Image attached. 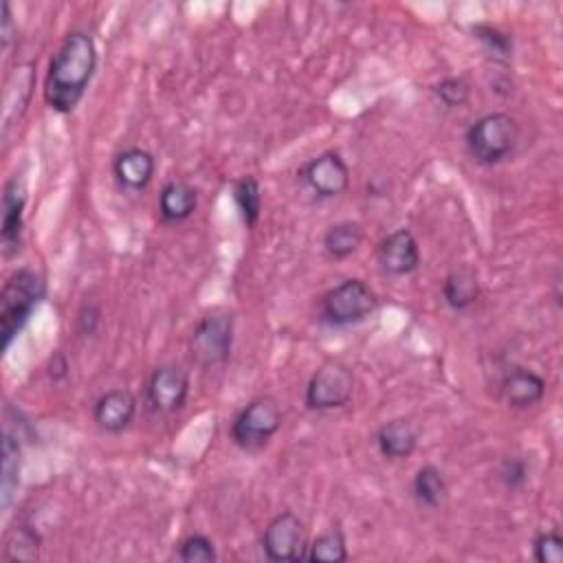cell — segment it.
Segmentation results:
<instances>
[{
  "label": "cell",
  "instance_id": "cell-7",
  "mask_svg": "<svg viewBox=\"0 0 563 563\" xmlns=\"http://www.w3.org/2000/svg\"><path fill=\"white\" fill-rule=\"evenodd\" d=\"M355 392V375L342 361H326L315 370L307 386V407L311 412H333L351 403Z\"/></svg>",
  "mask_w": 563,
  "mask_h": 563
},
{
  "label": "cell",
  "instance_id": "cell-22",
  "mask_svg": "<svg viewBox=\"0 0 563 563\" xmlns=\"http://www.w3.org/2000/svg\"><path fill=\"white\" fill-rule=\"evenodd\" d=\"M233 198L235 205L240 209L242 222L251 229L257 225L260 220V211H262V189L255 176H242L240 181H235L233 185Z\"/></svg>",
  "mask_w": 563,
  "mask_h": 563
},
{
  "label": "cell",
  "instance_id": "cell-10",
  "mask_svg": "<svg viewBox=\"0 0 563 563\" xmlns=\"http://www.w3.org/2000/svg\"><path fill=\"white\" fill-rule=\"evenodd\" d=\"M146 397L152 410L161 414H176L185 407L187 397H189V377L183 368L179 366H159L152 370L148 386H146Z\"/></svg>",
  "mask_w": 563,
  "mask_h": 563
},
{
  "label": "cell",
  "instance_id": "cell-15",
  "mask_svg": "<svg viewBox=\"0 0 563 563\" xmlns=\"http://www.w3.org/2000/svg\"><path fill=\"white\" fill-rule=\"evenodd\" d=\"M502 397L513 410H530L545 397V381L537 372L515 366L502 381Z\"/></svg>",
  "mask_w": 563,
  "mask_h": 563
},
{
  "label": "cell",
  "instance_id": "cell-17",
  "mask_svg": "<svg viewBox=\"0 0 563 563\" xmlns=\"http://www.w3.org/2000/svg\"><path fill=\"white\" fill-rule=\"evenodd\" d=\"M198 207V192L187 181H170L159 194V216L165 222H185Z\"/></svg>",
  "mask_w": 563,
  "mask_h": 563
},
{
  "label": "cell",
  "instance_id": "cell-9",
  "mask_svg": "<svg viewBox=\"0 0 563 563\" xmlns=\"http://www.w3.org/2000/svg\"><path fill=\"white\" fill-rule=\"evenodd\" d=\"M298 176L318 198L324 200L337 198L351 187V168L335 150L322 152L320 157L307 161L300 168Z\"/></svg>",
  "mask_w": 563,
  "mask_h": 563
},
{
  "label": "cell",
  "instance_id": "cell-2",
  "mask_svg": "<svg viewBox=\"0 0 563 563\" xmlns=\"http://www.w3.org/2000/svg\"><path fill=\"white\" fill-rule=\"evenodd\" d=\"M47 296L45 279L34 268H19L5 282L0 294V335H3V353L10 351L14 340L32 320L34 311Z\"/></svg>",
  "mask_w": 563,
  "mask_h": 563
},
{
  "label": "cell",
  "instance_id": "cell-6",
  "mask_svg": "<svg viewBox=\"0 0 563 563\" xmlns=\"http://www.w3.org/2000/svg\"><path fill=\"white\" fill-rule=\"evenodd\" d=\"M233 346V318L214 313L203 318L189 337V357L200 368H218L227 364Z\"/></svg>",
  "mask_w": 563,
  "mask_h": 563
},
{
  "label": "cell",
  "instance_id": "cell-21",
  "mask_svg": "<svg viewBox=\"0 0 563 563\" xmlns=\"http://www.w3.org/2000/svg\"><path fill=\"white\" fill-rule=\"evenodd\" d=\"M348 543L346 535L340 526L329 528L322 532L307 550V561H324V563H344L348 561Z\"/></svg>",
  "mask_w": 563,
  "mask_h": 563
},
{
  "label": "cell",
  "instance_id": "cell-24",
  "mask_svg": "<svg viewBox=\"0 0 563 563\" xmlns=\"http://www.w3.org/2000/svg\"><path fill=\"white\" fill-rule=\"evenodd\" d=\"M176 556L185 563H214L218 559L216 545L205 535H189L179 543Z\"/></svg>",
  "mask_w": 563,
  "mask_h": 563
},
{
  "label": "cell",
  "instance_id": "cell-12",
  "mask_svg": "<svg viewBox=\"0 0 563 563\" xmlns=\"http://www.w3.org/2000/svg\"><path fill=\"white\" fill-rule=\"evenodd\" d=\"M25 205H27V187L25 181L14 176L5 183L3 192V253L5 257H14L23 244V227H25Z\"/></svg>",
  "mask_w": 563,
  "mask_h": 563
},
{
  "label": "cell",
  "instance_id": "cell-20",
  "mask_svg": "<svg viewBox=\"0 0 563 563\" xmlns=\"http://www.w3.org/2000/svg\"><path fill=\"white\" fill-rule=\"evenodd\" d=\"M412 493L416 497V502L425 508H438L449 493L447 480L443 475V471L434 464H425L416 471L414 480H412Z\"/></svg>",
  "mask_w": 563,
  "mask_h": 563
},
{
  "label": "cell",
  "instance_id": "cell-16",
  "mask_svg": "<svg viewBox=\"0 0 563 563\" xmlns=\"http://www.w3.org/2000/svg\"><path fill=\"white\" fill-rule=\"evenodd\" d=\"M418 436L421 434L412 421L397 418L379 427L377 447L388 460H405L416 451Z\"/></svg>",
  "mask_w": 563,
  "mask_h": 563
},
{
  "label": "cell",
  "instance_id": "cell-18",
  "mask_svg": "<svg viewBox=\"0 0 563 563\" xmlns=\"http://www.w3.org/2000/svg\"><path fill=\"white\" fill-rule=\"evenodd\" d=\"M480 298V282L469 266L453 268L443 282V300L451 311H467Z\"/></svg>",
  "mask_w": 563,
  "mask_h": 563
},
{
  "label": "cell",
  "instance_id": "cell-19",
  "mask_svg": "<svg viewBox=\"0 0 563 563\" xmlns=\"http://www.w3.org/2000/svg\"><path fill=\"white\" fill-rule=\"evenodd\" d=\"M364 227L355 220H342L324 233V249L333 260H346L355 255L364 244Z\"/></svg>",
  "mask_w": 563,
  "mask_h": 563
},
{
  "label": "cell",
  "instance_id": "cell-26",
  "mask_svg": "<svg viewBox=\"0 0 563 563\" xmlns=\"http://www.w3.org/2000/svg\"><path fill=\"white\" fill-rule=\"evenodd\" d=\"M537 563H563V537L556 530L539 532L532 541Z\"/></svg>",
  "mask_w": 563,
  "mask_h": 563
},
{
  "label": "cell",
  "instance_id": "cell-1",
  "mask_svg": "<svg viewBox=\"0 0 563 563\" xmlns=\"http://www.w3.org/2000/svg\"><path fill=\"white\" fill-rule=\"evenodd\" d=\"M97 47L87 32H71L60 43L45 78V102L58 115H71L84 100L95 71Z\"/></svg>",
  "mask_w": 563,
  "mask_h": 563
},
{
  "label": "cell",
  "instance_id": "cell-11",
  "mask_svg": "<svg viewBox=\"0 0 563 563\" xmlns=\"http://www.w3.org/2000/svg\"><path fill=\"white\" fill-rule=\"evenodd\" d=\"M379 266L394 277H405L418 271L421 249L410 229H397L377 244Z\"/></svg>",
  "mask_w": 563,
  "mask_h": 563
},
{
  "label": "cell",
  "instance_id": "cell-23",
  "mask_svg": "<svg viewBox=\"0 0 563 563\" xmlns=\"http://www.w3.org/2000/svg\"><path fill=\"white\" fill-rule=\"evenodd\" d=\"M471 34H473V38H478L482 43V47L491 60H495L499 65L513 62L515 45H513L510 34H506L497 27H491V25H473Z\"/></svg>",
  "mask_w": 563,
  "mask_h": 563
},
{
  "label": "cell",
  "instance_id": "cell-4",
  "mask_svg": "<svg viewBox=\"0 0 563 563\" xmlns=\"http://www.w3.org/2000/svg\"><path fill=\"white\" fill-rule=\"evenodd\" d=\"M377 307L379 300L364 279H346L320 300L318 320L331 329H348L366 322Z\"/></svg>",
  "mask_w": 563,
  "mask_h": 563
},
{
  "label": "cell",
  "instance_id": "cell-28",
  "mask_svg": "<svg viewBox=\"0 0 563 563\" xmlns=\"http://www.w3.org/2000/svg\"><path fill=\"white\" fill-rule=\"evenodd\" d=\"M499 480L510 491L521 489L528 482V464L521 458H506L499 467Z\"/></svg>",
  "mask_w": 563,
  "mask_h": 563
},
{
  "label": "cell",
  "instance_id": "cell-5",
  "mask_svg": "<svg viewBox=\"0 0 563 563\" xmlns=\"http://www.w3.org/2000/svg\"><path fill=\"white\" fill-rule=\"evenodd\" d=\"M282 427V412L268 397L249 401L231 423V440L244 453L262 451Z\"/></svg>",
  "mask_w": 563,
  "mask_h": 563
},
{
  "label": "cell",
  "instance_id": "cell-3",
  "mask_svg": "<svg viewBox=\"0 0 563 563\" xmlns=\"http://www.w3.org/2000/svg\"><path fill=\"white\" fill-rule=\"evenodd\" d=\"M519 141V124L508 113H489L473 122L464 135L469 157L484 168L506 161Z\"/></svg>",
  "mask_w": 563,
  "mask_h": 563
},
{
  "label": "cell",
  "instance_id": "cell-13",
  "mask_svg": "<svg viewBox=\"0 0 563 563\" xmlns=\"http://www.w3.org/2000/svg\"><path fill=\"white\" fill-rule=\"evenodd\" d=\"M137 416V399L130 390H111L93 405L95 425L111 436L124 434Z\"/></svg>",
  "mask_w": 563,
  "mask_h": 563
},
{
  "label": "cell",
  "instance_id": "cell-27",
  "mask_svg": "<svg viewBox=\"0 0 563 563\" xmlns=\"http://www.w3.org/2000/svg\"><path fill=\"white\" fill-rule=\"evenodd\" d=\"M14 537H16V545H14V543H8V552L16 550L10 559H19V561L38 559V550H41L38 543H41V539H38V535H36L34 530L21 526Z\"/></svg>",
  "mask_w": 563,
  "mask_h": 563
},
{
  "label": "cell",
  "instance_id": "cell-29",
  "mask_svg": "<svg viewBox=\"0 0 563 563\" xmlns=\"http://www.w3.org/2000/svg\"><path fill=\"white\" fill-rule=\"evenodd\" d=\"M97 324H100V309L93 305H84V309L78 315V326H80L82 335H87V337L93 335L97 331Z\"/></svg>",
  "mask_w": 563,
  "mask_h": 563
},
{
  "label": "cell",
  "instance_id": "cell-25",
  "mask_svg": "<svg viewBox=\"0 0 563 563\" xmlns=\"http://www.w3.org/2000/svg\"><path fill=\"white\" fill-rule=\"evenodd\" d=\"M434 95L447 108H462L471 97V87L464 78H445L434 87Z\"/></svg>",
  "mask_w": 563,
  "mask_h": 563
},
{
  "label": "cell",
  "instance_id": "cell-14",
  "mask_svg": "<svg viewBox=\"0 0 563 563\" xmlns=\"http://www.w3.org/2000/svg\"><path fill=\"white\" fill-rule=\"evenodd\" d=\"M157 161L152 152L143 148H126L113 161V174L122 189L126 192H146L154 179Z\"/></svg>",
  "mask_w": 563,
  "mask_h": 563
},
{
  "label": "cell",
  "instance_id": "cell-8",
  "mask_svg": "<svg viewBox=\"0 0 563 563\" xmlns=\"http://www.w3.org/2000/svg\"><path fill=\"white\" fill-rule=\"evenodd\" d=\"M262 548L266 559L275 563L307 561L309 541L305 521L294 513H279L264 528Z\"/></svg>",
  "mask_w": 563,
  "mask_h": 563
}]
</instances>
